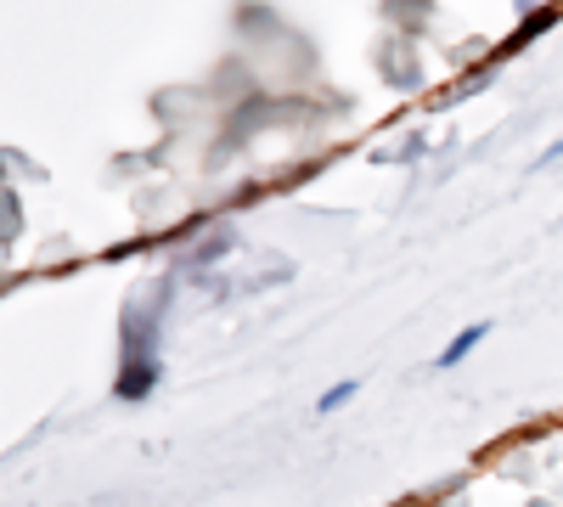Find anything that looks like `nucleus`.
Segmentation results:
<instances>
[{"mask_svg":"<svg viewBox=\"0 0 563 507\" xmlns=\"http://www.w3.org/2000/svg\"><path fill=\"white\" fill-rule=\"evenodd\" d=\"M490 339V321H474V328H462L445 350H440V366H445V373H451V366H462L467 355H474V344H485Z\"/></svg>","mask_w":563,"mask_h":507,"instance_id":"1","label":"nucleus"},{"mask_svg":"<svg viewBox=\"0 0 563 507\" xmlns=\"http://www.w3.org/2000/svg\"><path fill=\"white\" fill-rule=\"evenodd\" d=\"M153 378H158V366H135V361H130V366H124V378H119V395H124V400H141Z\"/></svg>","mask_w":563,"mask_h":507,"instance_id":"2","label":"nucleus"},{"mask_svg":"<svg viewBox=\"0 0 563 507\" xmlns=\"http://www.w3.org/2000/svg\"><path fill=\"white\" fill-rule=\"evenodd\" d=\"M355 389H361V384H350V378H344V384H333V389H327V395L316 400V411H339V406H350V400H355Z\"/></svg>","mask_w":563,"mask_h":507,"instance_id":"3","label":"nucleus"},{"mask_svg":"<svg viewBox=\"0 0 563 507\" xmlns=\"http://www.w3.org/2000/svg\"><path fill=\"white\" fill-rule=\"evenodd\" d=\"M558 158H563V142H552V147H547V158H541V164H558Z\"/></svg>","mask_w":563,"mask_h":507,"instance_id":"4","label":"nucleus"}]
</instances>
